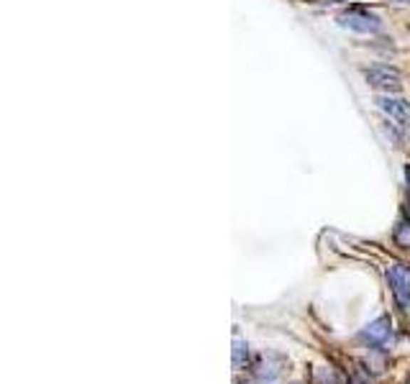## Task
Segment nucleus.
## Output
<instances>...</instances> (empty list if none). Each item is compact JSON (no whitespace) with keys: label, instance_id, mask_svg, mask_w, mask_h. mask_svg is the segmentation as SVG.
<instances>
[{"label":"nucleus","instance_id":"f257e3e1","mask_svg":"<svg viewBox=\"0 0 410 384\" xmlns=\"http://www.w3.org/2000/svg\"><path fill=\"white\" fill-rule=\"evenodd\" d=\"M341 28H349L354 33H364V36H374L382 31V21L374 13L364 11V8H346L336 16Z\"/></svg>","mask_w":410,"mask_h":384},{"label":"nucleus","instance_id":"f03ea898","mask_svg":"<svg viewBox=\"0 0 410 384\" xmlns=\"http://www.w3.org/2000/svg\"><path fill=\"white\" fill-rule=\"evenodd\" d=\"M387 282H390V289L395 294V300L400 307L410 305V267L408 264H392L387 269Z\"/></svg>","mask_w":410,"mask_h":384},{"label":"nucleus","instance_id":"7ed1b4c3","mask_svg":"<svg viewBox=\"0 0 410 384\" xmlns=\"http://www.w3.org/2000/svg\"><path fill=\"white\" fill-rule=\"evenodd\" d=\"M364 80L369 87L374 90H384V92H397L400 90V72L392 70V67H367L364 70Z\"/></svg>","mask_w":410,"mask_h":384},{"label":"nucleus","instance_id":"20e7f679","mask_svg":"<svg viewBox=\"0 0 410 384\" xmlns=\"http://www.w3.org/2000/svg\"><path fill=\"white\" fill-rule=\"evenodd\" d=\"M392 336V323L390 318H377L374 323H369V326L364 328V331L359 333V341L364 346H369V348H384L387 346V341H390Z\"/></svg>","mask_w":410,"mask_h":384},{"label":"nucleus","instance_id":"39448f33","mask_svg":"<svg viewBox=\"0 0 410 384\" xmlns=\"http://www.w3.org/2000/svg\"><path fill=\"white\" fill-rule=\"evenodd\" d=\"M377 108L382 110L390 121H395L400 128H410V102H405L403 97L379 95L377 97Z\"/></svg>","mask_w":410,"mask_h":384},{"label":"nucleus","instance_id":"423d86ee","mask_svg":"<svg viewBox=\"0 0 410 384\" xmlns=\"http://www.w3.org/2000/svg\"><path fill=\"white\" fill-rule=\"evenodd\" d=\"M282 371V358L280 356H262L256 364V379L262 384H272Z\"/></svg>","mask_w":410,"mask_h":384},{"label":"nucleus","instance_id":"0eeeda50","mask_svg":"<svg viewBox=\"0 0 410 384\" xmlns=\"http://www.w3.org/2000/svg\"><path fill=\"white\" fill-rule=\"evenodd\" d=\"M233 366L236 369H246L249 366V346H246V341L241 336L233 338Z\"/></svg>","mask_w":410,"mask_h":384},{"label":"nucleus","instance_id":"6e6552de","mask_svg":"<svg viewBox=\"0 0 410 384\" xmlns=\"http://www.w3.org/2000/svg\"><path fill=\"white\" fill-rule=\"evenodd\" d=\"M397 246H403V249H410V220L408 218H400L395 225V233H392Z\"/></svg>","mask_w":410,"mask_h":384},{"label":"nucleus","instance_id":"1a4fd4ad","mask_svg":"<svg viewBox=\"0 0 410 384\" xmlns=\"http://www.w3.org/2000/svg\"><path fill=\"white\" fill-rule=\"evenodd\" d=\"M315 384H344L341 377L331 369H318L315 371Z\"/></svg>","mask_w":410,"mask_h":384},{"label":"nucleus","instance_id":"9d476101","mask_svg":"<svg viewBox=\"0 0 410 384\" xmlns=\"http://www.w3.org/2000/svg\"><path fill=\"white\" fill-rule=\"evenodd\" d=\"M308 3H339V0H308Z\"/></svg>","mask_w":410,"mask_h":384},{"label":"nucleus","instance_id":"9b49d317","mask_svg":"<svg viewBox=\"0 0 410 384\" xmlns=\"http://www.w3.org/2000/svg\"><path fill=\"white\" fill-rule=\"evenodd\" d=\"M352 384H367V382H364V379H362V377H354V379H352Z\"/></svg>","mask_w":410,"mask_h":384},{"label":"nucleus","instance_id":"f8f14e48","mask_svg":"<svg viewBox=\"0 0 410 384\" xmlns=\"http://www.w3.org/2000/svg\"><path fill=\"white\" fill-rule=\"evenodd\" d=\"M236 384H256V382H254V379H246V382H243V379H238Z\"/></svg>","mask_w":410,"mask_h":384},{"label":"nucleus","instance_id":"ddd939ff","mask_svg":"<svg viewBox=\"0 0 410 384\" xmlns=\"http://www.w3.org/2000/svg\"><path fill=\"white\" fill-rule=\"evenodd\" d=\"M395 3H410V0H395Z\"/></svg>","mask_w":410,"mask_h":384}]
</instances>
